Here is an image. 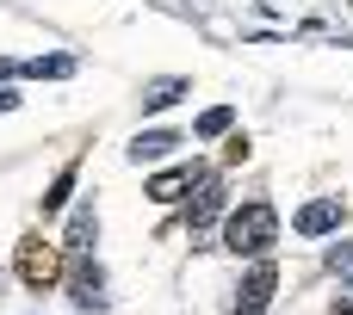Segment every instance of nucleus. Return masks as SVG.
<instances>
[{
    "label": "nucleus",
    "mask_w": 353,
    "mask_h": 315,
    "mask_svg": "<svg viewBox=\"0 0 353 315\" xmlns=\"http://www.w3.org/2000/svg\"><path fill=\"white\" fill-rule=\"evenodd\" d=\"M273 241H279V210H273L267 198H254V204H242V210H230V217H223V248H230L236 260H242V254H254V260H261Z\"/></svg>",
    "instance_id": "1"
},
{
    "label": "nucleus",
    "mask_w": 353,
    "mask_h": 315,
    "mask_svg": "<svg viewBox=\"0 0 353 315\" xmlns=\"http://www.w3.org/2000/svg\"><path fill=\"white\" fill-rule=\"evenodd\" d=\"M12 272H19V285H25V291H50V285L68 272V260H62V248H56V241L25 235V241L12 248Z\"/></svg>",
    "instance_id": "2"
},
{
    "label": "nucleus",
    "mask_w": 353,
    "mask_h": 315,
    "mask_svg": "<svg viewBox=\"0 0 353 315\" xmlns=\"http://www.w3.org/2000/svg\"><path fill=\"white\" fill-rule=\"evenodd\" d=\"M62 279H68V297H74L81 309H99V303H105V279H99V266H93L87 254H68V272H62Z\"/></svg>",
    "instance_id": "3"
},
{
    "label": "nucleus",
    "mask_w": 353,
    "mask_h": 315,
    "mask_svg": "<svg viewBox=\"0 0 353 315\" xmlns=\"http://www.w3.org/2000/svg\"><path fill=\"white\" fill-rule=\"evenodd\" d=\"M273 285H279V266L273 260H261L248 279H242V297H236V315H267V303H273Z\"/></svg>",
    "instance_id": "4"
},
{
    "label": "nucleus",
    "mask_w": 353,
    "mask_h": 315,
    "mask_svg": "<svg viewBox=\"0 0 353 315\" xmlns=\"http://www.w3.org/2000/svg\"><path fill=\"white\" fill-rule=\"evenodd\" d=\"M217 210H223V180H217V173H205V180H199V192H192V204H186V229H205Z\"/></svg>",
    "instance_id": "5"
},
{
    "label": "nucleus",
    "mask_w": 353,
    "mask_h": 315,
    "mask_svg": "<svg viewBox=\"0 0 353 315\" xmlns=\"http://www.w3.org/2000/svg\"><path fill=\"white\" fill-rule=\"evenodd\" d=\"M341 217H347L341 198H316V204L298 210V235H329V229H341Z\"/></svg>",
    "instance_id": "6"
},
{
    "label": "nucleus",
    "mask_w": 353,
    "mask_h": 315,
    "mask_svg": "<svg viewBox=\"0 0 353 315\" xmlns=\"http://www.w3.org/2000/svg\"><path fill=\"white\" fill-rule=\"evenodd\" d=\"M199 180H205V167H168V173L149 180V198H155V204H174V198H186V186H199Z\"/></svg>",
    "instance_id": "7"
},
{
    "label": "nucleus",
    "mask_w": 353,
    "mask_h": 315,
    "mask_svg": "<svg viewBox=\"0 0 353 315\" xmlns=\"http://www.w3.org/2000/svg\"><path fill=\"white\" fill-rule=\"evenodd\" d=\"M93 235H99V217H93V204H81V210L68 217V235H62V248H68V254H87V248H93Z\"/></svg>",
    "instance_id": "8"
},
{
    "label": "nucleus",
    "mask_w": 353,
    "mask_h": 315,
    "mask_svg": "<svg viewBox=\"0 0 353 315\" xmlns=\"http://www.w3.org/2000/svg\"><path fill=\"white\" fill-rule=\"evenodd\" d=\"M174 142H180V130H137V142H130V161H161Z\"/></svg>",
    "instance_id": "9"
},
{
    "label": "nucleus",
    "mask_w": 353,
    "mask_h": 315,
    "mask_svg": "<svg viewBox=\"0 0 353 315\" xmlns=\"http://www.w3.org/2000/svg\"><path fill=\"white\" fill-rule=\"evenodd\" d=\"M180 93H186V80H174V74H168V80H149V93H143V111H168Z\"/></svg>",
    "instance_id": "10"
},
{
    "label": "nucleus",
    "mask_w": 353,
    "mask_h": 315,
    "mask_svg": "<svg viewBox=\"0 0 353 315\" xmlns=\"http://www.w3.org/2000/svg\"><path fill=\"white\" fill-rule=\"evenodd\" d=\"M68 192H74V161H68V167L50 180V192H43V217H56V210L68 204Z\"/></svg>",
    "instance_id": "11"
},
{
    "label": "nucleus",
    "mask_w": 353,
    "mask_h": 315,
    "mask_svg": "<svg viewBox=\"0 0 353 315\" xmlns=\"http://www.w3.org/2000/svg\"><path fill=\"white\" fill-rule=\"evenodd\" d=\"M230 124H236V111H230V105H211V111L199 118V136H223Z\"/></svg>",
    "instance_id": "12"
},
{
    "label": "nucleus",
    "mask_w": 353,
    "mask_h": 315,
    "mask_svg": "<svg viewBox=\"0 0 353 315\" xmlns=\"http://www.w3.org/2000/svg\"><path fill=\"white\" fill-rule=\"evenodd\" d=\"M68 68H74V62H68V56H50V62H43V56H37V62H25V74H68Z\"/></svg>",
    "instance_id": "13"
},
{
    "label": "nucleus",
    "mask_w": 353,
    "mask_h": 315,
    "mask_svg": "<svg viewBox=\"0 0 353 315\" xmlns=\"http://www.w3.org/2000/svg\"><path fill=\"white\" fill-rule=\"evenodd\" d=\"M0 74H12V62H0Z\"/></svg>",
    "instance_id": "14"
},
{
    "label": "nucleus",
    "mask_w": 353,
    "mask_h": 315,
    "mask_svg": "<svg viewBox=\"0 0 353 315\" xmlns=\"http://www.w3.org/2000/svg\"><path fill=\"white\" fill-rule=\"evenodd\" d=\"M341 315H353V309H341Z\"/></svg>",
    "instance_id": "15"
}]
</instances>
